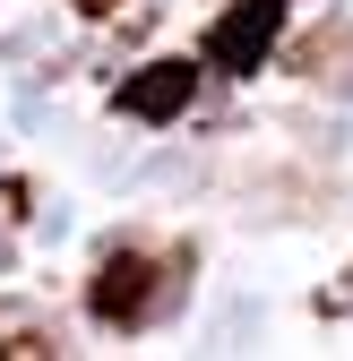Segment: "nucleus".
I'll use <instances>...</instances> for the list:
<instances>
[{"label":"nucleus","mask_w":353,"mask_h":361,"mask_svg":"<svg viewBox=\"0 0 353 361\" xmlns=\"http://www.w3.org/2000/svg\"><path fill=\"white\" fill-rule=\"evenodd\" d=\"M164 293H172V276H155L147 250H112L95 267V284H86V310H95L104 327H138V319L164 310Z\"/></svg>","instance_id":"obj_1"},{"label":"nucleus","mask_w":353,"mask_h":361,"mask_svg":"<svg viewBox=\"0 0 353 361\" xmlns=\"http://www.w3.org/2000/svg\"><path fill=\"white\" fill-rule=\"evenodd\" d=\"M276 35H285V0H233L225 18L207 26V69H258L276 52Z\"/></svg>","instance_id":"obj_2"},{"label":"nucleus","mask_w":353,"mask_h":361,"mask_svg":"<svg viewBox=\"0 0 353 361\" xmlns=\"http://www.w3.org/2000/svg\"><path fill=\"white\" fill-rule=\"evenodd\" d=\"M190 78H198L190 61H155L147 78H129V86H121V112H138V121H164V112H181V104H190Z\"/></svg>","instance_id":"obj_3"},{"label":"nucleus","mask_w":353,"mask_h":361,"mask_svg":"<svg viewBox=\"0 0 353 361\" xmlns=\"http://www.w3.org/2000/svg\"><path fill=\"white\" fill-rule=\"evenodd\" d=\"M43 353H61V336H43V327H9L0 336V361H43Z\"/></svg>","instance_id":"obj_4"},{"label":"nucleus","mask_w":353,"mask_h":361,"mask_svg":"<svg viewBox=\"0 0 353 361\" xmlns=\"http://www.w3.org/2000/svg\"><path fill=\"white\" fill-rule=\"evenodd\" d=\"M69 9H78V18H112L121 0H69Z\"/></svg>","instance_id":"obj_5"}]
</instances>
